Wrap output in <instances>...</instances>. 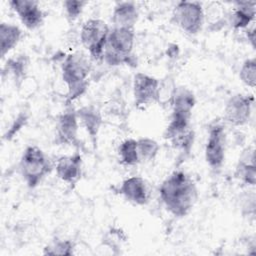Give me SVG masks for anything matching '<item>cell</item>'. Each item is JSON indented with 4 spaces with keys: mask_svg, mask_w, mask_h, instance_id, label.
Segmentation results:
<instances>
[{
    "mask_svg": "<svg viewBox=\"0 0 256 256\" xmlns=\"http://www.w3.org/2000/svg\"><path fill=\"white\" fill-rule=\"evenodd\" d=\"M159 195L166 210L174 217L181 218L193 209L198 190L190 175L183 170H175L161 183Z\"/></svg>",
    "mask_w": 256,
    "mask_h": 256,
    "instance_id": "1",
    "label": "cell"
},
{
    "mask_svg": "<svg viewBox=\"0 0 256 256\" xmlns=\"http://www.w3.org/2000/svg\"><path fill=\"white\" fill-rule=\"evenodd\" d=\"M91 72V58L82 51L67 55L61 65L62 80L66 84V105L83 95L88 87V76Z\"/></svg>",
    "mask_w": 256,
    "mask_h": 256,
    "instance_id": "2",
    "label": "cell"
},
{
    "mask_svg": "<svg viewBox=\"0 0 256 256\" xmlns=\"http://www.w3.org/2000/svg\"><path fill=\"white\" fill-rule=\"evenodd\" d=\"M135 29L110 28L103 53V61L110 66L133 64Z\"/></svg>",
    "mask_w": 256,
    "mask_h": 256,
    "instance_id": "3",
    "label": "cell"
},
{
    "mask_svg": "<svg viewBox=\"0 0 256 256\" xmlns=\"http://www.w3.org/2000/svg\"><path fill=\"white\" fill-rule=\"evenodd\" d=\"M51 170V162L42 149L32 145L24 149L19 161V171L29 188L37 187Z\"/></svg>",
    "mask_w": 256,
    "mask_h": 256,
    "instance_id": "4",
    "label": "cell"
},
{
    "mask_svg": "<svg viewBox=\"0 0 256 256\" xmlns=\"http://www.w3.org/2000/svg\"><path fill=\"white\" fill-rule=\"evenodd\" d=\"M110 31L108 24L96 18L85 21L80 30V42L92 60H103V53Z\"/></svg>",
    "mask_w": 256,
    "mask_h": 256,
    "instance_id": "5",
    "label": "cell"
},
{
    "mask_svg": "<svg viewBox=\"0 0 256 256\" xmlns=\"http://www.w3.org/2000/svg\"><path fill=\"white\" fill-rule=\"evenodd\" d=\"M202 3L198 1H180L172 13L175 24L189 35L198 34L204 25L205 13Z\"/></svg>",
    "mask_w": 256,
    "mask_h": 256,
    "instance_id": "6",
    "label": "cell"
},
{
    "mask_svg": "<svg viewBox=\"0 0 256 256\" xmlns=\"http://www.w3.org/2000/svg\"><path fill=\"white\" fill-rule=\"evenodd\" d=\"M171 146L184 153L189 154L195 141V132L191 126V120L171 116L163 134Z\"/></svg>",
    "mask_w": 256,
    "mask_h": 256,
    "instance_id": "7",
    "label": "cell"
},
{
    "mask_svg": "<svg viewBox=\"0 0 256 256\" xmlns=\"http://www.w3.org/2000/svg\"><path fill=\"white\" fill-rule=\"evenodd\" d=\"M204 155L206 163L213 170L223 166L226 155V132L223 124L214 122L209 126Z\"/></svg>",
    "mask_w": 256,
    "mask_h": 256,
    "instance_id": "8",
    "label": "cell"
},
{
    "mask_svg": "<svg viewBox=\"0 0 256 256\" xmlns=\"http://www.w3.org/2000/svg\"><path fill=\"white\" fill-rule=\"evenodd\" d=\"M160 80L149 74L138 72L133 77V98L139 109L158 103Z\"/></svg>",
    "mask_w": 256,
    "mask_h": 256,
    "instance_id": "9",
    "label": "cell"
},
{
    "mask_svg": "<svg viewBox=\"0 0 256 256\" xmlns=\"http://www.w3.org/2000/svg\"><path fill=\"white\" fill-rule=\"evenodd\" d=\"M254 97L237 93L232 95L225 104L223 119L232 126H243L248 123L252 113Z\"/></svg>",
    "mask_w": 256,
    "mask_h": 256,
    "instance_id": "10",
    "label": "cell"
},
{
    "mask_svg": "<svg viewBox=\"0 0 256 256\" xmlns=\"http://www.w3.org/2000/svg\"><path fill=\"white\" fill-rule=\"evenodd\" d=\"M79 120L76 110L67 105L66 109L58 116L56 122V140L60 144L78 146Z\"/></svg>",
    "mask_w": 256,
    "mask_h": 256,
    "instance_id": "11",
    "label": "cell"
},
{
    "mask_svg": "<svg viewBox=\"0 0 256 256\" xmlns=\"http://www.w3.org/2000/svg\"><path fill=\"white\" fill-rule=\"evenodd\" d=\"M9 5L27 29L35 30L43 24L44 14L37 1L12 0L9 2Z\"/></svg>",
    "mask_w": 256,
    "mask_h": 256,
    "instance_id": "12",
    "label": "cell"
},
{
    "mask_svg": "<svg viewBox=\"0 0 256 256\" xmlns=\"http://www.w3.org/2000/svg\"><path fill=\"white\" fill-rule=\"evenodd\" d=\"M57 177L64 183L74 186L82 176V156L80 153L63 155L57 159L55 165Z\"/></svg>",
    "mask_w": 256,
    "mask_h": 256,
    "instance_id": "13",
    "label": "cell"
},
{
    "mask_svg": "<svg viewBox=\"0 0 256 256\" xmlns=\"http://www.w3.org/2000/svg\"><path fill=\"white\" fill-rule=\"evenodd\" d=\"M117 192L134 205L143 206L149 200L148 186L146 181L140 176H131L124 179Z\"/></svg>",
    "mask_w": 256,
    "mask_h": 256,
    "instance_id": "14",
    "label": "cell"
},
{
    "mask_svg": "<svg viewBox=\"0 0 256 256\" xmlns=\"http://www.w3.org/2000/svg\"><path fill=\"white\" fill-rule=\"evenodd\" d=\"M196 104L194 93L187 87H176L170 106L172 108L171 116L191 120L192 111Z\"/></svg>",
    "mask_w": 256,
    "mask_h": 256,
    "instance_id": "15",
    "label": "cell"
},
{
    "mask_svg": "<svg viewBox=\"0 0 256 256\" xmlns=\"http://www.w3.org/2000/svg\"><path fill=\"white\" fill-rule=\"evenodd\" d=\"M76 112L80 125L86 130L92 145L96 147L98 135L103 123L101 112L93 105L83 106L76 110Z\"/></svg>",
    "mask_w": 256,
    "mask_h": 256,
    "instance_id": "16",
    "label": "cell"
},
{
    "mask_svg": "<svg viewBox=\"0 0 256 256\" xmlns=\"http://www.w3.org/2000/svg\"><path fill=\"white\" fill-rule=\"evenodd\" d=\"M139 18V11L134 2H118L113 8L111 22L112 27L135 29V24Z\"/></svg>",
    "mask_w": 256,
    "mask_h": 256,
    "instance_id": "17",
    "label": "cell"
},
{
    "mask_svg": "<svg viewBox=\"0 0 256 256\" xmlns=\"http://www.w3.org/2000/svg\"><path fill=\"white\" fill-rule=\"evenodd\" d=\"M256 3L252 1H239L235 3L232 13L228 16L229 23L236 30L247 29L254 21Z\"/></svg>",
    "mask_w": 256,
    "mask_h": 256,
    "instance_id": "18",
    "label": "cell"
},
{
    "mask_svg": "<svg viewBox=\"0 0 256 256\" xmlns=\"http://www.w3.org/2000/svg\"><path fill=\"white\" fill-rule=\"evenodd\" d=\"M235 177L245 185L255 186L256 166L253 150L247 149V151H244L236 166Z\"/></svg>",
    "mask_w": 256,
    "mask_h": 256,
    "instance_id": "19",
    "label": "cell"
},
{
    "mask_svg": "<svg viewBox=\"0 0 256 256\" xmlns=\"http://www.w3.org/2000/svg\"><path fill=\"white\" fill-rule=\"evenodd\" d=\"M23 36L21 28L12 23L0 24V55L4 58L20 42Z\"/></svg>",
    "mask_w": 256,
    "mask_h": 256,
    "instance_id": "20",
    "label": "cell"
},
{
    "mask_svg": "<svg viewBox=\"0 0 256 256\" xmlns=\"http://www.w3.org/2000/svg\"><path fill=\"white\" fill-rule=\"evenodd\" d=\"M118 157L119 161L124 166H136L140 163L138 150H137V140L128 138L123 140L118 146Z\"/></svg>",
    "mask_w": 256,
    "mask_h": 256,
    "instance_id": "21",
    "label": "cell"
},
{
    "mask_svg": "<svg viewBox=\"0 0 256 256\" xmlns=\"http://www.w3.org/2000/svg\"><path fill=\"white\" fill-rule=\"evenodd\" d=\"M137 150L140 162H149L156 158L160 151L159 143L150 137L137 139Z\"/></svg>",
    "mask_w": 256,
    "mask_h": 256,
    "instance_id": "22",
    "label": "cell"
},
{
    "mask_svg": "<svg viewBox=\"0 0 256 256\" xmlns=\"http://www.w3.org/2000/svg\"><path fill=\"white\" fill-rule=\"evenodd\" d=\"M75 244L68 239L56 240L43 248V254L45 255H62L70 256L74 254Z\"/></svg>",
    "mask_w": 256,
    "mask_h": 256,
    "instance_id": "23",
    "label": "cell"
},
{
    "mask_svg": "<svg viewBox=\"0 0 256 256\" xmlns=\"http://www.w3.org/2000/svg\"><path fill=\"white\" fill-rule=\"evenodd\" d=\"M27 58L25 55H20L17 58H10L7 60V64L4 67V72H7L13 76L15 80H21L26 72Z\"/></svg>",
    "mask_w": 256,
    "mask_h": 256,
    "instance_id": "24",
    "label": "cell"
},
{
    "mask_svg": "<svg viewBox=\"0 0 256 256\" xmlns=\"http://www.w3.org/2000/svg\"><path fill=\"white\" fill-rule=\"evenodd\" d=\"M240 80L247 86L255 88L256 86V59L254 57L246 59L239 72Z\"/></svg>",
    "mask_w": 256,
    "mask_h": 256,
    "instance_id": "25",
    "label": "cell"
},
{
    "mask_svg": "<svg viewBox=\"0 0 256 256\" xmlns=\"http://www.w3.org/2000/svg\"><path fill=\"white\" fill-rule=\"evenodd\" d=\"M86 4L87 2L82 0H66L63 2L65 15L69 23H73L80 17Z\"/></svg>",
    "mask_w": 256,
    "mask_h": 256,
    "instance_id": "26",
    "label": "cell"
},
{
    "mask_svg": "<svg viewBox=\"0 0 256 256\" xmlns=\"http://www.w3.org/2000/svg\"><path fill=\"white\" fill-rule=\"evenodd\" d=\"M27 121V116L26 114L24 113H20L13 121V123L11 124V126L9 127V129L7 130V132L4 134V138L7 139V140H10L11 138H13L17 133L18 131L25 125Z\"/></svg>",
    "mask_w": 256,
    "mask_h": 256,
    "instance_id": "27",
    "label": "cell"
},
{
    "mask_svg": "<svg viewBox=\"0 0 256 256\" xmlns=\"http://www.w3.org/2000/svg\"><path fill=\"white\" fill-rule=\"evenodd\" d=\"M246 36H247V39H248L249 43L251 44L252 48L255 49V38H256V36H255V28L254 27H252V28L248 27L246 29Z\"/></svg>",
    "mask_w": 256,
    "mask_h": 256,
    "instance_id": "28",
    "label": "cell"
}]
</instances>
